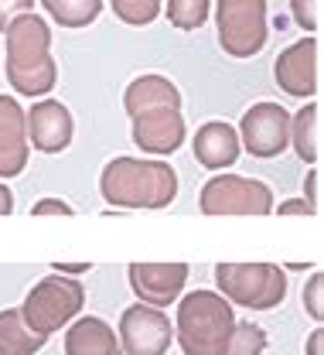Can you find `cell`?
<instances>
[{"label": "cell", "instance_id": "obj_25", "mask_svg": "<svg viewBox=\"0 0 324 355\" xmlns=\"http://www.w3.org/2000/svg\"><path fill=\"white\" fill-rule=\"evenodd\" d=\"M304 311L314 318V324L324 321V273H314L304 287Z\"/></svg>", "mask_w": 324, "mask_h": 355}, {"label": "cell", "instance_id": "obj_2", "mask_svg": "<svg viewBox=\"0 0 324 355\" xmlns=\"http://www.w3.org/2000/svg\"><path fill=\"white\" fill-rule=\"evenodd\" d=\"M99 191L109 205L123 209H168L178 198V171L164 161H143V157H113L102 175Z\"/></svg>", "mask_w": 324, "mask_h": 355}, {"label": "cell", "instance_id": "obj_26", "mask_svg": "<svg viewBox=\"0 0 324 355\" xmlns=\"http://www.w3.org/2000/svg\"><path fill=\"white\" fill-rule=\"evenodd\" d=\"M31 216L35 219H45V216H75V209L69 205V202H62V198H42V202H35L31 205Z\"/></svg>", "mask_w": 324, "mask_h": 355}, {"label": "cell", "instance_id": "obj_13", "mask_svg": "<svg viewBox=\"0 0 324 355\" xmlns=\"http://www.w3.org/2000/svg\"><path fill=\"white\" fill-rule=\"evenodd\" d=\"M130 287L140 304L150 308H171L188 284V263H130Z\"/></svg>", "mask_w": 324, "mask_h": 355}, {"label": "cell", "instance_id": "obj_22", "mask_svg": "<svg viewBox=\"0 0 324 355\" xmlns=\"http://www.w3.org/2000/svg\"><path fill=\"white\" fill-rule=\"evenodd\" d=\"M212 14V0H168V21L178 31H198Z\"/></svg>", "mask_w": 324, "mask_h": 355}, {"label": "cell", "instance_id": "obj_4", "mask_svg": "<svg viewBox=\"0 0 324 355\" xmlns=\"http://www.w3.org/2000/svg\"><path fill=\"white\" fill-rule=\"evenodd\" d=\"M219 294L249 311H273L287 297V273L273 263H219L215 266Z\"/></svg>", "mask_w": 324, "mask_h": 355}, {"label": "cell", "instance_id": "obj_32", "mask_svg": "<svg viewBox=\"0 0 324 355\" xmlns=\"http://www.w3.org/2000/svg\"><path fill=\"white\" fill-rule=\"evenodd\" d=\"M55 273H89V263H51Z\"/></svg>", "mask_w": 324, "mask_h": 355}, {"label": "cell", "instance_id": "obj_16", "mask_svg": "<svg viewBox=\"0 0 324 355\" xmlns=\"http://www.w3.org/2000/svg\"><path fill=\"white\" fill-rule=\"evenodd\" d=\"M65 355H123V349L116 328H109L96 314H86L65 328Z\"/></svg>", "mask_w": 324, "mask_h": 355}, {"label": "cell", "instance_id": "obj_7", "mask_svg": "<svg viewBox=\"0 0 324 355\" xmlns=\"http://www.w3.org/2000/svg\"><path fill=\"white\" fill-rule=\"evenodd\" d=\"M219 44L232 58H253L270 38L267 0H215Z\"/></svg>", "mask_w": 324, "mask_h": 355}, {"label": "cell", "instance_id": "obj_29", "mask_svg": "<svg viewBox=\"0 0 324 355\" xmlns=\"http://www.w3.org/2000/svg\"><path fill=\"white\" fill-rule=\"evenodd\" d=\"M277 212H280V216H304V219L318 216V212L307 205V198H287V202H280Z\"/></svg>", "mask_w": 324, "mask_h": 355}, {"label": "cell", "instance_id": "obj_9", "mask_svg": "<svg viewBox=\"0 0 324 355\" xmlns=\"http://www.w3.org/2000/svg\"><path fill=\"white\" fill-rule=\"evenodd\" d=\"M120 349L123 355H168L174 342V324L161 308L130 304L120 314Z\"/></svg>", "mask_w": 324, "mask_h": 355}, {"label": "cell", "instance_id": "obj_8", "mask_svg": "<svg viewBox=\"0 0 324 355\" xmlns=\"http://www.w3.org/2000/svg\"><path fill=\"white\" fill-rule=\"evenodd\" d=\"M239 144L246 154L270 161L290 147V113L280 103H256L239 120Z\"/></svg>", "mask_w": 324, "mask_h": 355}, {"label": "cell", "instance_id": "obj_30", "mask_svg": "<svg viewBox=\"0 0 324 355\" xmlns=\"http://www.w3.org/2000/svg\"><path fill=\"white\" fill-rule=\"evenodd\" d=\"M324 328H314L311 338H307V355H324Z\"/></svg>", "mask_w": 324, "mask_h": 355}, {"label": "cell", "instance_id": "obj_33", "mask_svg": "<svg viewBox=\"0 0 324 355\" xmlns=\"http://www.w3.org/2000/svg\"><path fill=\"white\" fill-rule=\"evenodd\" d=\"M0 355H3V352H0Z\"/></svg>", "mask_w": 324, "mask_h": 355}, {"label": "cell", "instance_id": "obj_21", "mask_svg": "<svg viewBox=\"0 0 324 355\" xmlns=\"http://www.w3.org/2000/svg\"><path fill=\"white\" fill-rule=\"evenodd\" d=\"M267 352V331L253 321H235L229 342L219 355H263Z\"/></svg>", "mask_w": 324, "mask_h": 355}, {"label": "cell", "instance_id": "obj_18", "mask_svg": "<svg viewBox=\"0 0 324 355\" xmlns=\"http://www.w3.org/2000/svg\"><path fill=\"white\" fill-rule=\"evenodd\" d=\"M290 147L304 164L321 161V103L311 99L304 110H297V116H290Z\"/></svg>", "mask_w": 324, "mask_h": 355}, {"label": "cell", "instance_id": "obj_1", "mask_svg": "<svg viewBox=\"0 0 324 355\" xmlns=\"http://www.w3.org/2000/svg\"><path fill=\"white\" fill-rule=\"evenodd\" d=\"M3 72L17 96H48L58 83V65L51 58V28L38 14H21L7 24Z\"/></svg>", "mask_w": 324, "mask_h": 355}, {"label": "cell", "instance_id": "obj_10", "mask_svg": "<svg viewBox=\"0 0 324 355\" xmlns=\"http://www.w3.org/2000/svg\"><path fill=\"white\" fill-rule=\"evenodd\" d=\"M277 86L294 99H314L321 89V42L314 35L283 48L273 62Z\"/></svg>", "mask_w": 324, "mask_h": 355}, {"label": "cell", "instance_id": "obj_3", "mask_svg": "<svg viewBox=\"0 0 324 355\" xmlns=\"http://www.w3.org/2000/svg\"><path fill=\"white\" fill-rule=\"evenodd\" d=\"M174 342L185 355H219L235 328L232 304L219 291H191L174 301Z\"/></svg>", "mask_w": 324, "mask_h": 355}, {"label": "cell", "instance_id": "obj_5", "mask_svg": "<svg viewBox=\"0 0 324 355\" xmlns=\"http://www.w3.org/2000/svg\"><path fill=\"white\" fill-rule=\"evenodd\" d=\"M82 304H86L82 284L72 280V277L51 273V277L38 280V284L28 291V297H24V304H21V318L28 321V328H35L38 335L48 338V335L69 328V324L79 318Z\"/></svg>", "mask_w": 324, "mask_h": 355}, {"label": "cell", "instance_id": "obj_19", "mask_svg": "<svg viewBox=\"0 0 324 355\" xmlns=\"http://www.w3.org/2000/svg\"><path fill=\"white\" fill-rule=\"evenodd\" d=\"M45 335L28 328V321L21 318V308L0 311V352L3 355H35L45 349Z\"/></svg>", "mask_w": 324, "mask_h": 355}, {"label": "cell", "instance_id": "obj_15", "mask_svg": "<svg viewBox=\"0 0 324 355\" xmlns=\"http://www.w3.org/2000/svg\"><path fill=\"white\" fill-rule=\"evenodd\" d=\"M191 150H195V161L208 171H226L239 161L242 154V144H239V133L235 127H229L226 120H208L201 123L198 133L191 137Z\"/></svg>", "mask_w": 324, "mask_h": 355}, {"label": "cell", "instance_id": "obj_17", "mask_svg": "<svg viewBox=\"0 0 324 355\" xmlns=\"http://www.w3.org/2000/svg\"><path fill=\"white\" fill-rule=\"evenodd\" d=\"M157 106H174L181 110V89L174 86L168 76H137L127 92H123V110L127 116H137L143 110H157Z\"/></svg>", "mask_w": 324, "mask_h": 355}, {"label": "cell", "instance_id": "obj_20", "mask_svg": "<svg viewBox=\"0 0 324 355\" xmlns=\"http://www.w3.org/2000/svg\"><path fill=\"white\" fill-rule=\"evenodd\" d=\"M42 3L62 28H89L102 10V0H42Z\"/></svg>", "mask_w": 324, "mask_h": 355}, {"label": "cell", "instance_id": "obj_14", "mask_svg": "<svg viewBox=\"0 0 324 355\" xmlns=\"http://www.w3.org/2000/svg\"><path fill=\"white\" fill-rule=\"evenodd\" d=\"M31 144L24 130V106L10 96H0V178L24 175Z\"/></svg>", "mask_w": 324, "mask_h": 355}, {"label": "cell", "instance_id": "obj_12", "mask_svg": "<svg viewBox=\"0 0 324 355\" xmlns=\"http://www.w3.org/2000/svg\"><path fill=\"white\" fill-rule=\"evenodd\" d=\"M24 130L28 144L42 154H62L72 147L75 137V120L62 99H42L31 110H24Z\"/></svg>", "mask_w": 324, "mask_h": 355}, {"label": "cell", "instance_id": "obj_11", "mask_svg": "<svg viewBox=\"0 0 324 355\" xmlns=\"http://www.w3.org/2000/svg\"><path fill=\"white\" fill-rule=\"evenodd\" d=\"M130 137L143 154L154 157H168L174 150H181L188 137L185 113L174 106H157V110H143L137 116H130Z\"/></svg>", "mask_w": 324, "mask_h": 355}, {"label": "cell", "instance_id": "obj_23", "mask_svg": "<svg viewBox=\"0 0 324 355\" xmlns=\"http://www.w3.org/2000/svg\"><path fill=\"white\" fill-rule=\"evenodd\" d=\"M109 3H113V14H116L123 24L143 28V24H154V21H157L164 0H109Z\"/></svg>", "mask_w": 324, "mask_h": 355}, {"label": "cell", "instance_id": "obj_27", "mask_svg": "<svg viewBox=\"0 0 324 355\" xmlns=\"http://www.w3.org/2000/svg\"><path fill=\"white\" fill-rule=\"evenodd\" d=\"M35 0H0V31H7L10 21H17L21 14H31Z\"/></svg>", "mask_w": 324, "mask_h": 355}, {"label": "cell", "instance_id": "obj_31", "mask_svg": "<svg viewBox=\"0 0 324 355\" xmlns=\"http://www.w3.org/2000/svg\"><path fill=\"white\" fill-rule=\"evenodd\" d=\"M14 212V195H10V188L0 181V216H10Z\"/></svg>", "mask_w": 324, "mask_h": 355}, {"label": "cell", "instance_id": "obj_24", "mask_svg": "<svg viewBox=\"0 0 324 355\" xmlns=\"http://www.w3.org/2000/svg\"><path fill=\"white\" fill-rule=\"evenodd\" d=\"M290 17L307 35L321 31V0H290Z\"/></svg>", "mask_w": 324, "mask_h": 355}, {"label": "cell", "instance_id": "obj_6", "mask_svg": "<svg viewBox=\"0 0 324 355\" xmlns=\"http://www.w3.org/2000/svg\"><path fill=\"white\" fill-rule=\"evenodd\" d=\"M198 209L201 216H270L277 205H273L270 184L226 171L201 184Z\"/></svg>", "mask_w": 324, "mask_h": 355}, {"label": "cell", "instance_id": "obj_28", "mask_svg": "<svg viewBox=\"0 0 324 355\" xmlns=\"http://www.w3.org/2000/svg\"><path fill=\"white\" fill-rule=\"evenodd\" d=\"M304 198H307V205L318 212V205H321V171L318 168H311V175H307V181H304Z\"/></svg>", "mask_w": 324, "mask_h": 355}]
</instances>
